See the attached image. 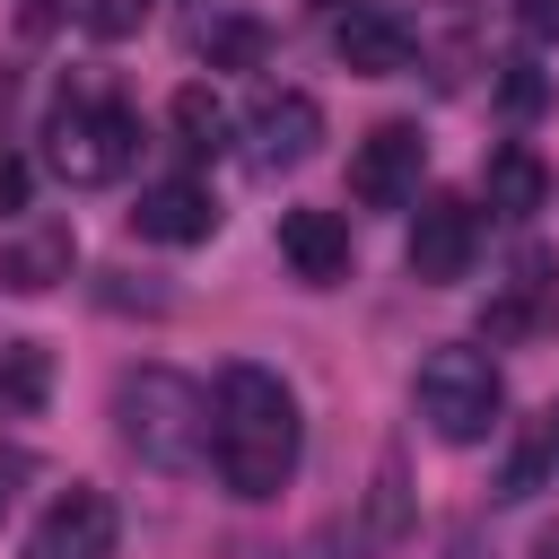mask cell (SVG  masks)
<instances>
[{"label":"cell","instance_id":"cell-1","mask_svg":"<svg viewBox=\"0 0 559 559\" xmlns=\"http://www.w3.org/2000/svg\"><path fill=\"white\" fill-rule=\"evenodd\" d=\"M210 419H218V428H210L218 480H227L236 498H280L288 472H297V393H288L271 367L236 358V367H218Z\"/></svg>","mask_w":559,"mask_h":559},{"label":"cell","instance_id":"cell-2","mask_svg":"<svg viewBox=\"0 0 559 559\" xmlns=\"http://www.w3.org/2000/svg\"><path fill=\"white\" fill-rule=\"evenodd\" d=\"M114 428H122V445L148 463V472H192L201 454H210V393L192 384V376H175V367H131L122 384H114Z\"/></svg>","mask_w":559,"mask_h":559},{"label":"cell","instance_id":"cell-3","mask_svg":"<svg viewBox=\"0 0 559 559\" xmlns=\"http://www.w3.org/2000/svg\"><path fill=\"white\" fill-rule=\"evenodd\" d=\"M411 402H419L428 437H445V445H480V437L498 428V411H507V384H498L489 349H472V341H437V349L419 358V376H411Z\"/></svg>","mask_w":559,"mask_h":559},{"label":"cell","instance_id":"cell-4","mask_svg":"<svg viewBox=\"0 0 559 559\" xmlns=\"http://www.w3.org/2000/svg\"><path fill=\"white\" fill-rule=\"evenodd\" d=\"M44 157H52L61 183H114V175H131V157H140V122H131V105H114V96H70V105H52V122H44Z\"/></svg>","mask_w":559,"mask_h":559},{"label":"cell","instance_id":"cell-5","mask_svg":"<svg viewBox=\"0 0 559 559\" xmlns=\"http://www.w3.org/2000/svg\"><path fill=\"white\" fill-rule=\"evenodd\" d=\"M480 253V210L463 192H428L419 218H411V280L419 288H454Z\"/></svg>","mask_w":559,"mask_h":559},{"label":"cell","instance_id":"cell-6","mask_svg":"<svg viewBox=\"0 0 559 559\" xmlns=\"http://www.w3.org/2000/svg\"><path fill=\"white\" fill-rule=\"evenodd\" d=\"M323 148V105L306 96V87H271L253 114H245V157H253V175H288V166H306Z\"/></svg>","mask_w":559,"mask_h":559},{"label":"cell","instance_id":"cell-7","mask_svg":"<svg viewBox=\"0 0 559 559\" xmlns=\"http://www.w3.org/2000/svg\"><path fill=\"white\" fill-rule=\"evenodd\" d=\"M419 157H428V140H419L411 122H376V131L358 140V157H349V192H358L367 210H402V201L419 192Z\"/></svg>","mask_w":559,"mask_h":559},{"label":"cell","instance_id":"cell-8","mask_svg":"<svg viewBox=\"0 0 559 559\" xmlns=\"http://www.w3.org/2000/svg\"><path fill=\"white\" fill-rule=\"evenodd\" d=\"M26 559H114V498L105 489H61L44 524L26 533Z\"/></svg>","mask_w":559,"mask_h":559},{"label":"cell","instance_id":"cell-9","mask_svg":"<svg viewBox=\"0 0 559 559\" xmlns=\"http://www.w3.org/2000/svg\"><path fill=\"white\" fill-rule=\"evenodd\" d=\"M559 323V253H524L515 262V280L489 297V314H480V332L489 341H533V332H550Z\"/></svg>","mask_w":559,"mask_h":559},{"label":"cell","instance_id":"cell-10","mask_svg":"<svg viewBox=\"0 0 559 559\" xmlns=\"http://www.w3.org/2000/svg\"><path fill=\"white\" fill-rule=\"evenodd\" d=\"M280 253L306 288H341L349 280V218L341 210H280Z\"/></svg>","mask_w":559,"mask_h":559},{"label":"cell","instance_id":"cell-11","mask_svg":"<svg viewBox=\"0 0 559 559\" xmlns=\"http://www.w3.org/2000/svg\"><path fill=\"white\" fill-rule=\"evenodd\" d=\"M70 262H79V236H70V218H26V227L0 245V288H17V297H44V288H61V280H70Z\"/></svg>","mask_w":559,"mask_h":559},{"label":"cell","instance_id":"cell-12","mask_svg":"<svg viewBox=\"0 0 559 559\" xmlns=\"http://www.w3.org/2000/svg\"><path fill=\"white\" fill-rule=\"evenodd\" d=\"M332 52H341L358 79H393V70L419 61V35H411L393 9H349V17L332 26Z\"/></svg>","mask_w":559,"mask_h":559},{"label":"cell","instance_id":"cell-13","mask_svg":"<svg viewBox=\"0 0 559 559\" xmlns=\"http://www.w3.org/2000/svg\"><path fill=\"white\" fill-rule=\"evenodd\" d=\"M131 227H140L148 245H201V236L218 227V201H210L192 175H166V183H148V192H140Z\"/></svg>","mask_w":559,"mask_h":559},{"label":"cell","instance_id":"cell-14","mask_svg":"<svg viewBox=\"0 0 559 559\" xmlns=\"http://www.w3.org/2000/svg\"><path fill=\"white\" fill-rule=\"evenodd\" d=\"M480 183H489V210L498 218H533L542 201H550V166L524 148V140H507V148H489V166H480Z\"/></svg>","mask_w":559,"mask_h":559},{"label":"cell","instance_id":"cell-15","mask_svg":"<svg viewBox=\"0 0 559 559\" xmlns=\"http://www.w3.org/2000/svg\"><path fill=\"white\" fill-rule=\"evenodd\" d=\"M52 393V349L44 341H9L0 349V419H35Z\"/></svg>","mask_w":559,"mask_h":559},{"label":"cell","instance_id":"cell-16","mask_svg":"<svg viewBox=\"0 0 559 559\" xmlns=\"http://www.w3.org/2000/svg\"><path fill=\"white\" fill-rule=\"evenodd\" d=\"M166 122H175V140L192 148V157H218L227 148V105H218V87H175V105H166Z\"/></svg>","mask_w":559,"mask_h":559},{"label":"cell","instance_id":"cell-17","mask_svg":"<svg viewBox=\"0 0 559 559\" xmlns=\"http://www.w3.org/2000/svg\"><path fill=\"white\" fill-rule=\"evenodd\" d=\"M201 52H210V70H253L271 52V35L253 17H218V26H201Z\"/></svg>","mask_w":559,"mask_h":559},{"label":"cell","instance_id":"cell-18","mask_svg":"<svg viewBox=\"0 0 559 559\" xmlns=\"http://www.w3.org/2000/svg\"><path fill=\"white\" fill-rule=\"evenodd\" d=\"M367 542H402V454L376 463V498H367Z\"/></svg>","mask_w":559,"mask_h":559},{"label":"cell","instance_id":"cell-19","mask_svg":"<svg viewBox=\"0 0 559 559\" xmlns=\"http://www.w3.org/2000/svg\"><path fill=\"white\" fill-rule=\"evenodd\" d=\"M542 472H559V463H550V437H542V419H533L524 445H515V463H507V480H498V498H533Z\"/></svg>","mask_w":559,"mask_h":559},{"label":"cell","instance_id":"cell-20","mask_svg":"<svg viewBox=\"0 0 559 559\" xmlns=\"http://www.w3.org/2000/svg\"><path fill=\"white\" fill-rule=\"evenodd\" d=\"M140 17H148V0H79V26H87V35H105V44L140 35Z\"/></svg>","mask_w":559,"mask_h":559},{"label":"cell","instance_id":"cell-21","mask_svg":"<svg viewBox=\"0 0 559 559\" xmlns=\"http://www.w3.org/2000/svg\"><path fill=\"white\" fill-rule=\"evenodd\" d=\"M515 26L533 44H559V0H515Z\"/></svg>","mask_w":559,"mask_h":559},{"label":"cell","instance_id":"cell-22","mask_svg":"<svg viewBox=\"0 0 559 559\" xmlns=\"http://www.w3.org/2000/svg\"><path fill=\"white\" fill-rule=\"evenodd\" d=\"M0 210H26V157L0 148Z\"/></svg>","mask_w":559,"mask_h":559},{"label":"cell","instance_id":"cell-23","mask_svg":"<svg viewBox=\"0 0 559 559\" xmlns=\"http://www.w3.org/2000/svg\"><path fill=\"white\" fill-rule=\"evenodd\" d=\"M507 105H515V114H533V105H542V79H533V70H515V79H507Z\"/></svg>","mask_w":559,"mask_h":559},{"label":"cell","instance_id":"cell-24","mask_svg":"<svg viewBox=\"0 0 559 559\" xmlns=\"http://www.w3.org/2000/svg\"><path fill=\"white\" fill-rule=\"evenodd\" d=\"M17 472H26V463H17V454H0V515H9V498H17Z\"/></svg>","mask_w":559,"mask_h":559},{"label":"cell","instance_id":"cell-25","mask_svg":"<svg viewBox=\"0 0 559 559\" xmlns=\"http://www.w3.org/2000/svg\"><path fill=\"white\" fill-rule=\"evenodd\" d=\"M542 437H550V463H559V402L542 411Z\"/></svg>","mask_w":559,"mask_h":559},{"label":"cell","instance_id":"cell-26","mask_svg":"<svg viewBox=\"0 0 559 559\" xmlns=\"http://www.w3.org/2000/svg\"><path fill=\"white\" fill-rule=\"evenodd\" d=\"M288 559H332V550H323V542H306V550H288Z\"/></svg>","mask_w":559,"mask_h":559},{"label":"cell","instance_id":"cell-27","mask_svg":"<svg viewBox=\"0 0 559 559\" xmlns=\"http://www.w3.org/2000/svg\"><path fill=\"white\" fill-rule=\"evenodd\" d=\"M323 9H341V0H323Z\"/></svg>","mask_w":559,"mask_h":559},{"label":"cell","instance_id":"cell-28","mask_svg":"<svg viewBox=\"0 0 559 559\" xmlns=\"http://www.w3.org/2000/svg\"><path fill=\"white\" fill-rule=\"evenodd\" d=\"M550 559H559V550H550Z\"/></svg>","mask_w":559,"mask_h":559}]
</instances>
